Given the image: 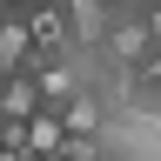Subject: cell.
<instances>
[{
	"instance_id": "6da1fadb",
	"label": "cell",
	"mask_w": 161,
	"mask_h": 161,
	"mask_svg": "<svg viewBox=\"0 0 161 161\" xmlns=\"http://www.w3.org/2000/svg\"><path fill=\"white\" fill-rule=\"evenodd\" d=\"M148 54H154V40H148V27H141V7H121L94 60H101V74H134Z\"/></svg>"
},
{
	"instance_id": "7a4b0ae2",
	"label": "cell",
	"mask_w": 161,
	"mask_h": 161,
	"mask_svg": "<svg viewBox=\"0 0 161 161\" xmlns=\"http://www.w3.org/2000/svg\"><path fill=\"white\" fill-rule=\"evenodd\" d=\"M114 14L121 7H108V0H67L60 7V20H67V54H101V40H108V27H114Z\"/></svg>"
},
{
	"instance_id": "3957f363",
	"label": "cell",
	"mask_w": 161,
	"mask_h": 161,
	"mask_svg": "<svg viewBox=\"0 0 161 161\" xmlns=\"http://www.w3.org/2000/svg\"><path fill=\"white\" fill-rule=\"evenodd\" d=\"M34 114H40V87H34V74L0 80V121H7V128H20V121H34Z\"/></svg>"
},
{
	"instance_id": "277c9868",
	"label": "cell",
	"mask_w": 161,
	"mask_h": 161,
	"mask_svg": "<svg viewBox=\"0 0 161 161\" xmlns=\"http://www.w3.org/2000/svg\"><path fill=\"white\" fill-rule=\"evenodd\" d=\"M141 27H148V40L161 47V7H141Z\"/></svg>"
},
{
	"instance_id": "5b68a950",
	"label": "cell",
	"mask_w": 161,
	"mask_h": 161,
	"mask_svg": "<svg viewBox=\"0 0 161 161\" xmlns=\"http://www.w3.org/2000/svg\"><path fill=\"white\" fill-rule=\"evenodd\" d=\"M0 161H27V154H20V148H0Z\"/></svg>"
},
{
	"instance_id": "8992f818",
	"label": "cell",
	"mask_w": 161,
	"mask_h": 161,
	"mask_svg": "<svg viewBox=\"0 0 161 161\" xmlns=\"http://www.w3.org/2000/svg\"><path fill=\"white\" fill-rule=\"evenodd\" d=\"M7 20H14V7H0V27H7Z\"/></svg>"
}]
</instances>
